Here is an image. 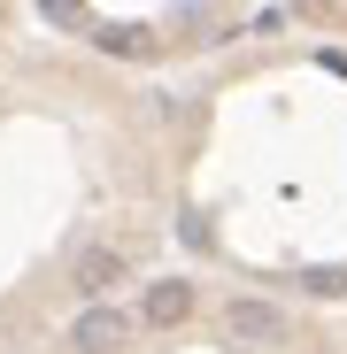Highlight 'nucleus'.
I'll list each match as a JSON object with an SVG mask.
<instances>
[{
	"label": "nucleus",
	"mask_w": 347,
	"mask_h": 354,
	"mask_svg": "<svg viewBox=\"0 0 347 354\" xmlns=\"http://www.w3.org/2000/svg\"><path fill=\"white\" fill-rule=\"evenodd\" d=\"M132 331H139L132 308H108V301H100V308H85V316L70 324V346H78V354H116V346H132Z\"/></svg>",
	"instance_id": "nucleus-2"
},
{
	"label": "nucleus",
	"mask_w": 347,
	"mask_h": 354,
	"mask_svg": "<svg viewBox=\"0 0 347 354\" xmlns=\"http://www.w3.org/2000/svg\"><path fill=\"white\" fill-rule=\"evenodd\" d=\"M186 316H193V285H186V277H162V285H147V301H139V324L170 331V324H186Z\"/></svg>",
	"instance_id": "nucleus-4"
},
{
	"label": "nucleus",
	"mask_w": 347,
	"mask_h": 354,
	"mask_svg": "<svg viewBox=\"0 0 347 354\" xmlns=\"http://www.w3.org/2000/svg\"><path fill=\"white\" fill-rule=\"evenodd\" d=\"M124 277H132V262H124V247H85V254H78V270H70V285L85 292L93 308L108 301V285H124Z\"/></svg>",
	"instance_id": "nucleus-3"
},
{
	"label": "nucleus",
	"mask_w": 347,
	"mask_h": 354,
	"mask_svg": "<svg viewBox=\"0 0 347 354\" xmlns=\"http://www.w3.org/2000/svg\"><path fill=\"white\" fill-rule=\"evenodd\" d=\"M285 331H294V324H285L278 301H247V292L224 301V339H231V346H278Z\"/></svg>",
	"instance_id": "nucleus-1"
}]
</instances>
